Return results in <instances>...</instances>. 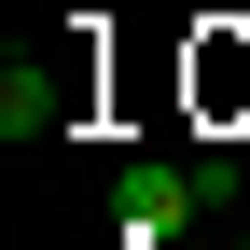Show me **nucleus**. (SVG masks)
<instances>
[{
	"label": "nucleus",
	"mask_w": 250,
	"mask_h": 250,
	"mask_svg": "<svg viewBox=\"0 0 250 250\" xmlns=\"http://www.w3.org/2000/svg\"><path fill=\"white\" fill-rule=\"evenodd\" d=\"M111 208H125V236L153 250V236H181V223L208 208V167H125V195H111Z\"/></svg>",
	"instance_id": "1"
},
{
	"label": "nucleus",
	"mask_w": 250,
	"mask_h": 250,
	"mask_svg": "<svg viewBox=\"0 0 250 250\" xmlns=\"http://www.w3.org/2000/svg\"><path fill=\"white\" fill-rule=\"evenodd\" d=\"M56 111H70V98H56V83H42V70H28V56H14V70H0V125H14V139H42Z\"/></svg>",
	"instance_id": "2"
}]
</instances>
